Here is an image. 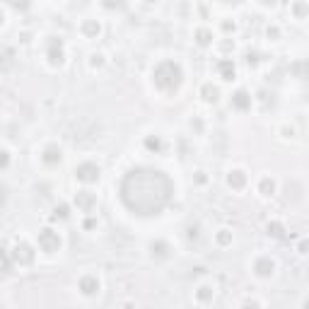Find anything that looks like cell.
Wrapping results in <instances>:
<instances>
[{
    "mask_svg": "<svg viewBox=\"0 0 309 309\" xmlns=\"http://www.w3.org/2000/svg\"><path fill=\"white\" fill-rule=\"evenodd\" d=\"M152 77H155V85L160 87V90L164 92H174L179 85H182V68L174 63V61H162L157 68H155V73H152Z\"/></svg>",
    "mask_w": 309,
    "mask_h": 309,
    "instance_id": "2",
    "label": "cell"
},
{
    "mask_svg": "<svg viewBox=\"0 0 309 309\" xmlns=\"http://www.w3.org/2000/svg\"><path fill=\"white\" fill-rule=\"evenodd\" d=\"M256 273H258V275H271L273 273L271 258H258V261H256Z\"/></svg>",
    "mask_w": 309,
    "mask_h": 309,
    "instance_id": "8",
    "label": "cell"
},
{
    "mask_svg": "<svg viewBox=\"0 0 309 309\" xmlns=\"http://www.w3.org/2000/svg\"><path fill=\"white\" fill-rule=\"evenodd\" d=\"M39 247H41V251H46V254H54V251H58L61 249V237H58V232H54V230H41L39 232Z\"/></svg>",
    "mask_w": 309,
    "mask_h": 309,
    "instance_id": "3",
    "label": "cell"
},
{
    "mask_svg": "<svg viewBox=\"0 0 309 309\" xmlns=\"http://www.w3.org/2000/svg\"><path fill=\"white\" fill-rule=\"evenodd\" d=\"M44 162H49V164L61 162V150H56V147H49V150L44 152Z\"/></svg>",
    "mask_w": 309,
    "mask_h": 309,
    "instance_id": "11",
    "label": "cell"
},
{
    "mask_svg": "<svg viewBox=\"0 0 309 309\" xmlns=\"http://www.w3.org/2000/svg\"><path fill=\"white\" fill-rule=\"evenodd\" d=\"M174 196L172 179L152 167H135L121 182V200L130 213L152 218L160 215Z\"/></svg>",
    "mask_w": 309,
    "mask_h": 309,
    "instance_id": "1",
    "label": "cell"
},
{
    "mask_svg": "<svg viewBox=\"0 0 309 309\" xmlns=\"http://www.w3.org/2000/svg\"><path fill=\"white\" fill-rule=\"evenodd\" d=\"M220 73H222L225 80H230V77L235 75V65H232L230 61H222V63H220Z\"/></svg>",
    "mask_w": 309,
    "mask_h": 309,
    "instance_id": "12",
    "label": "cell"
},
{
    "mask_svg": "<svg viewBox=\"0 0 309 309\" xmlns=\"http://www.w3.org/2000/svg\"><path fill=\"white\" fill-rule=\"evenodd\" d=\"M85 32H87V34H97V32H99V24H92V22H87V24H85Z\"/></svg>",
    "mask_w": 309,
    "mask_h": 309,
    "instance_id": "19",
    "label": "cell"
},
{
    "mask_svg": "<svg viewBox=\"0 0 309 309\" xmlns=\"http://www.w3.org/2000/svg\"><path fill=\"white\" fill-rule=\"evenodd\" d=\"M15 261L22 263V266H29V263L34 261V251H32V247L24 244V242L17 244V247H15Z\"/></svg>",
    "mask_w": 309,
    "mask_h": 309,
    "instance_id": "5",
    "label": "cell"
},
{
    "mask_svg": "<svg viewBox=\"0 0 309 309\" xmlns=\"http://www.w3.org/2000/svg\"><path fill=\"white\" fill-rule=\"evenodd\" d=\"M75 174H77V179H80V182L92 184V182H97V179H99V167H97V164H92V162H85V164H80V167L75 169Z\"/></svg>",
    "mask_w": 309,
    "mask_h": 309,
    "instance_id": "4",
    "label": "cell"
},
{
    "mask_svg": "<svg viewBox=\"0 0 309 309\" xmlns=\"http://www.w3.org/2000/svg\"><path fill=\"white\" fill-rule=\"evenodd\" d=\"M5 2H10V5H12V7H17V10H27L32 0H5Z\"/></svg>",
    "mask_w": 309,
    "mask_h": 309,
    "instance_id": "16",
    "label": "cell"
},
{
    "mask_svg": "<svg viewBox=\"0 0 309 309\" xmlns=\"http://www.w3.org/2000/svg\"><path fill=\"white\" fill-rule=\"evenodd\" d=\"M232 104H235L237 109H247V107L251 104V99H249L247 92H237L235 97H232Z\"/></svg>",
    "mask_w": 309,
    "mask_h": 309,
    "instance_id": "9",
    "label": "cell"
},
{
    "mask_svg": "<svg viewBox=\"0 0 309 309\" xmlns=\"http://www.w3.org/2000/svg\"><path fill=\"white\" fill-rule=\"evenodd\" d=\"M77 205H80V208H85V210H90L92 205H94V196H92V193H87V191L77 193Z\"/></svg>",
    "mask_w": 309,
    "mask_h": 309,
    "instance_id": "10",
    "label": "cell"
},
{
    "mask_svg": "<svg viewBox=\"0 0 309 309\" xmlns=\"http://www.w3.org/2000/svg\"><path fill=\"white\" fill-rule=\"evenodd\" d=\"M80 290L85 292V295H94V292L99 290V280H97L94 275H85V278L80 280Z\"/></svg>",
    "mask_w": 309,
    "mask_h": 309,
    "instance_id": "7",
    "label": "cell"
},
{
    "mask_svg": "<svg viewBox=\"0 0 309 309\" xmlns=\"http://www.w3.org/2000/svg\"><path fill=\"white\" fill-rule=\"evenodd\" d=\"M5 271H10V258H7V254L0 249V273H5Z\"/></svg>",
    "mask_w": 309,
    "mask_h": 309,
    "instance_id": "15",
    "label": "cell"
},
{
    "mask_svg": "<svg viewBox=\"0 0 309 309\" xmlns=\"http://www.w3.org/2000/svg\"><path fill=\"white\" fill-rule=\"evenodd\" d=\"M104 5L111 7V10H114V7H119V10H121V7L126 5V0H104Z\"/></svg>",
    "mask_w": 309,
    "mask_h": 309,
    "instance_id": "17",
    "label": "cell"
},
{
    "mask_svg": "<svg viewBox=\"0 0 309 309\" xmlns=\"http://www.w3.org/2000/svg\"><path fill=\"white\" fill-rule=\"evenodd\" d=\"M225 2H239V0H225Z\"/></svg>",
    "mask_w": 309,
    "mask_h": 309,
    "instance_id": "25",
    "label": "cell"
},
{
    "mask_svg": "<svg viewBox=\"0 0 309 309\" xmlns=\"http://www.w3.org/2000/svg\"><path fill=\"white\" fill-rule=\"evenodd\" d=\"M7 162H10L7 152H5V150H0V167H7Z\"/></svg>",
    "mask_w": 309,
    "mask_h": 309,
    "instance_id": "20",
    "label": "cell"
},
{
    "mask_svg": "<svg viewBox=\"0 0 309 309\" xmlns=\"http://www.w3.org/2000/svg\"><path fill=\"white\" fill-rule=\"evenodd\" d=\"M261 191H263L266 196H268V193H273V182H268V179H263V182H261Z\"/></svg>",
    "mask_w": 309,
    "mask_h": 309,
    "instance_id": "18",
    "label": "cell"
},
{
    "mask_svg": "<svg viewBox=\"0 0 309 309\" xmlns=\"http://www.w3.org/2000/svg\"><path fill=\"white\" fill-rule=\"evenodd\" d=\"M268 230H273V235H275V237L283 235V232H280V225H273V227H268Z\"/></svg>",
    "mask_w": 309,
    "mask_h": 309,
    "instance_id": "24",
    "label": "cell"
},
{
    "mask_svg": "<svg viewBox=\"0 0 309 309\" xmlns=\"http://www.w3.org/2000/svg\"><path fill=\"white\" fill-rule=\"evenodd\" d=\"M244 182H247V179H244V174H242V172H232V174H230V186L242 188V186H244Z\"/></svg>",
    "mask_w": 309,
    "mask_h": 309,
    "instance_id": "13",
    "label": "cell"
},
{
    "mask_svg": "<svg viewBox=\"0 0 309 309\" xmlns=\"http://www.w3.org/2000/svg\"><path fill=\"white\" fill-rule=\"evenodd\" d=\"M49 58H51V63H54V65H61V63H63V44H61V41H51V44H49Z\"/></svg>",
    "mask_w": 309,
    "mask_h": 309,
    "instance_id": "6",
    "label": "cell"
},
{
    "mask_svg": "<svg viewBox=\"0 0 309 309\" xmlns=\"http://www.w3.org/2000/svg\"><path fill=\"white\" fill-rule=\"evenodd\" d=\"M203 94H205V99H208V102H215V99H218V90H215V87H210V85H205V87H203Z\"/></svg>",
    "mask_w": 309,
    "mask_h": 309,
    "instance_id": "14",
    "label": "cell"
},
{
    "mask_svg": "<svg viewBox=\"0 0 309 309\" xmlns=\"http://www.w3.org/2000/svg\"><path fill=\"white\" fill-rule=\"evenodd\" d=\"M65 215H68V208H65V205L56 208V218H65Z\"/></svg>",
    "mask_w": 309,
    "mask_h": 309,
    "instance_id": "21",
    "label": "cell"
},
{
    "mask_svg": "<svg viewBox=\"0 0 309 309\" xmlns=\"http://www.w3.org/2000/svg\"><path fill=\"white\" fill-rule=\"evenodd\" d=\"M198 297H200V300H208V297H210V288H200Z\"/></svg>",
    "mask_w": 309,
    "mask_h": 309,
    "instance_id": "22",
    "label": "cell"
},
{
    "mask_svg": "<svg viewBox=\"0 0 309 309\" xmlns=\"http://www.w3.org/2000/svg\"><path fill=\"white\" fill-rule=\"evenodd\" d=\"M198 41H200V44H208V41H210L208 32H198Z\"/></svg>",
    "mask_w": 309,
    "mask_h": 309,
    "instance_id": "23",
    "label": "cell"
},
{
    "mask_svg": "<svg viewBox=\"0 0 309 309\" xmlns=\"http://www.w3.org/2000/svg\"><path fill=\"white\" fill-rule=\"evenodd\" d=\"M266 2H268V5H273V2H275V0H266Z\"/></svg>",
    "mask_w": 309,
    "mask_h": 309,
    "instance_id": "26",
    "label": "cell"
}]
</instances>
